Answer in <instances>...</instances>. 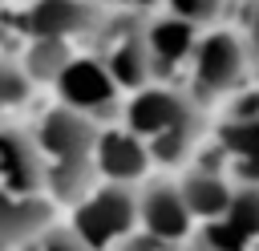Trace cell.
I'll use <instances>...</instances> for the list:
<instances>
[{
    "mask_svg": "<svg viewBox=\"0 0 259 251\" xmlns=\"http://www.w3.org/2000/svg\"><path fill=\"white\" fill-rule=\"evenodd\" d=\"M117 126H125L150 154V166L182 170L194 162L198 142L206 134V109H198L178 85L154 81L125 97Z\"/></svg>",
    "mask_w": 259,
    "mask_h": 251,
    "instance_id": "6da1fadb",
    "label": "cell"
},
{
    "mask_svg": "<svg viewBox=\"0 0 259 251\" xmlns=\"http://www.w3.org/2000/svg\"><path fill=\"white\" fill-rule=\"evenodd\" d=\"M182 73H186L182 93L198 109H210V105L235 97L251 73V36L243 28H231V24L202 28Z\"/></svg>",
    "mask_w": 259,
    "mask_h": 251,
    "instance_id": "7a4b0ae2",
    "label": "cell"
},
{
    "mask_svg": "<svg viewBox=\"0 0 259 251\" xmlns=\"http://www.w3.org/2000/svg\"><path fill=\"white\" fill-rule=\"evenodd\" d=\"M85 53H93L101 61V69L113 77V85L125 97L154 85V65H150V49H146V16L142 12H121V8L109 4L105 24L85 45Z\"/></svg>",
    "mask_w": 259,
    "mask_h": 251,
    "instance_id": "3957f363",
    "label": "cell"
},
{
    "mask_svg": "<svg viewBox=\"0 0 259 251\" xmlns=\"http://www.w3.org/2000/svg\"><path fill=\"white\" fill-rule=\"evenodd\" d=\"M69 231L89 247V251H109L125 235L138 231V186H117V182H97L81 202L69 206Z\"/></svg>",
    "mask_w": 259,
    "mask_h": 251,
    "instance_id": "277c9868",
    "label": "cell"
},
{
    "mask_svg": "<svg viewBox=\"0 0 259 251\" xmlns=\"http://www.w3.org/2000/svg\"><path fill=\"white\" fill-rule=\"evenodd\" d=\"M53 89H57V105H65L97 126H113L125 105V93L113 85V77L101 69V61L93 53H73V61L53 81Z\"/></svg>",
    "mask_w": 259,
    "mask_h": 251,
    "instance_id": "5b68a950",
    "label": "cell"
},
{
    "mask_svg": "<svg viewBox=\"0 0 259 251\" xmlns=\"http://www.w3.org/2000/svg\"><path fill=\"white\" fill-rule=\"evenodd\" d=\"M105 16H109L105 0H32L20 24L28 40H61V45L85 40L89 45L97 28L105 24Z\"/></svg>",
    "mask_w": 259,
    "mask_h": 251,
    "instance_id": "8992f818",
    "label": "cell"
},
{
    "mask_svg": "<svg viewBox=\"0 0 259 251\" xmlns=\"http://www.w3.org/2000/svg\"><path fill=\"white\" fill-rule=\"evenodd\" d=\"M138 231L166 247H182L190 239L194 219L186 215L174 178H146L138 186Z\"/></svg>",
    "mask_w": 259,
    "mask_h": 251,
    "instance_id": "52a82bcc",
    "label": "cell"
},
{
    "mask_svg": "<svg viewBox=\"0 0 259 251\" xmlns=\"http://www.w3.org/2000/svg\"><path fill=\"white\" fill-rule=\"evenodd\" d=\"M93 174L101 182H117V186H138L150 174V154L146 146L125 130V126H101L97 142H93Z\"/></svg>",
    "mask_w": 259,
    "mask_h": 251,
    "instance_id": "ba28073f",
    "label": "cell"
},
{
    "mask_svg": "<svg viewBox=\"0 0 259 251\" xmlns=\"http://www.w3.org/2000/svg\"><path fill=\"white\" fill-rule=\"evenodd\" d=\"M174 186H178V198H182V206H186V215L194 223L223 219V211H227V202L235 194V182L223 174L219 162H190V166H182Z\"/></svg>",
    "mask_w": 259,
    "mask_h": 251,
    "instance_id": "9c48e42d",
    "label": "cell"
},
{
    "mask_svg": "<svg viewBox=\"0 0 259 251\" xmlns=\"http://www.w3.org/2000/svg\"><path fill=\"white\" fill-rule=\"evenodd\" d=\"M45 162L28 126H0V190L4 194H40Z\"/></svg>",
    "mask_w": 259,
    "mask_h": 251,
    "instance_id": "30bf717a",
    "label": "cell"
},
{
    "mask_svg": "<svg viewBox=\"0 0 259 251\" xmlns=\"http://www.w3.org/2000/svg\"><path fill=\"white\" fill-rule=\"evenodd\" d=\"M198 32H202V28H194V24L178 20V16L162 12V8H154V12L146 16V49H150L154 81H166L170 73L186 69V61H190V49H194Z\"/></svg>",
    "mask_w": 259,
    "mask_h": 251,
    "instance_id": "8fae6325",
    "label": "cell"
},
{
    "mask_svg": "<svg viewBox=\"0 0 259 251\" xmlns=\"http://www.w3.org/2000/svg\"><path fill=\"white\" fill-rule=\"evenodd\" d=\"M57 206L45 194H4L0 190V251H24L40 231H49Z\"/></svg>",
    "mask_w": 259,
    "mask_h": 251,
    "instance_id": "7c38bea8",
    "label": "cell"
},
{
    "mask_svg": "<svg viewBox=\"0 0 259 251\" xmlns=\"http://www.w3.org/2000/svg\"><path fill=\"white\" fill-rule=\"evenodd\" d=\"M69 61H73V45H61V40H28L24 53L16 57V65L24 69V77L32 81V89L53 85Z\"/></svg>",
    "mask_w": 259,
    "mask_h": 251,
    "instance_id": "4fadbf2b",
    "label": "cell"
},
{
    "mask_svg": "<svg viewBox=\"0 0 259 251\" xmlns=\"http://www.w3.org/2000/svg\"><path fill=\"white\" fill-rule=\"evenodd\" d=\"M223 223L235 235H243L247 243H255V235H259V186H235V194L223 211Z\"/></svg>",
    "mask_w": 259,
    "mask_h": 251,
    "instance_id": "5bb4252c",
    "label": "cell"
},
{
    "mask_svg": "<svg viewBox=\"0 0 259 251\" xmlns=\"http://www.w3.org/2000/svg\"><path fill=\"white\" fill-rule=\"evenodd\" d=\"M186 251H251L255 243H247L243 235H235L223 219H214V223H194V231H190V239L182 243Z\"/></svg>",
    "mask_w": 259,
    "mask_h": 251,
    "instance_id": "9a60e30c",
    "label": "cell"
},
{
    "mask_svg": "<svg viewBox=\"0 0 259 251\" xmlns=\"http://www.w3.org/2000/svg\"><path fill=\"white\" fill-rule=\"evenodd\" d=\"M28 97H32V81L24 77L16 57H0V113L28 105Z\"/></svg>",
    "mask_w": 259,
    "mask_h": 251,
    "instance_id": "2e32d148",
    "label": "cell"
},
{
    "mask_svg": "<svg viewBox=\"0 0 259 251\" xmlns=\"http://www.w3.org/2000/svg\"><path fill=\"white\" fill-rule=\"evenodd\" d=\"M24 251H89V247H85L69 227H57V223H53V227H49V231H40Z\"/></svg>",
    "mask_w": 259,
    "mask_h": 251,
    "instance_id": "e0dca14e",
    "label": "cell"
},
{
    "mask_svg": "<svg viewBox=\"0 0 259 251\" xmlns=\"http://www.w3.org/2000/svg\"><path fill=\"white\" fill-rule=\"evenodd\" d=\"M109 251H178V247H166V243H158V239H150V235L134 231V235H125L121 243H113Z\"/></svg>",
    "mask_w": 259,
    "mask_h": 251,
    "instance_id": "ac0fdd59",
    "label": "cell"
},
{
    "mask_svg": "<svg viewBox=\"0 0 259 251\" xmlns=\"http://www.w3.org/2000/svg\"><path fill=\"white\" fill-rule=\"evenodd\" d=\"M0 8H4V0H0Z\"/></svg>",
    "mask_w": 259,
    "mask_h": 251,
    "instance_id": "d6986e66",
    "label": "cell"
}]
</instances>
